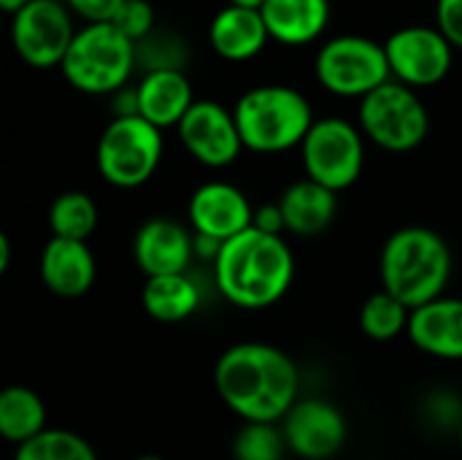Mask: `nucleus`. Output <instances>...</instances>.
<instances>
[{"instance_id":"nucleus-1","label":"nucleus","mask_w":462,"mask_h":460,"mask_svg":"<svg viewBox=\"0 0 462 460\" xmlns=\"http://www.w3.org/2000/svg\"><path fill=\"white\" fill-rule=\"evenodd\" d=\"M219 399L244 423H282L300 401L295 361L263 342H241L225 350L214 369Z\"/></svg>"},{"instance_id":"nucleus-2","label":"nucleus","mask_w":462,"mask_h":460,"mask_svg":"<svg viewBox=\"0 0 462 460\" xmlns=\"http://www.w3.org/2000/svg\"><path fill=\"white\" fill-rule=\"evenodd\" d=\"M217 287L238 309H268L284 298L295 277V258L282 236L254 225L225 241L214 260Z\"/></svg>"},{"instance_id":"nucleus-3","label":"nucleus","mask_w":462,"mask_h":460,"mask_svg":"<svg viewBox=\"0 0 462 460\" xmlns=\"http://www.w3.org/2000/svg\"><path fill=\"white\" fill-rule=\"evenodd\" d=\"M379 277L382 290L414 312L444 296L452 277V249L444 236L430 228H401L382 247Z\"/></svg>"},{"instance_id":"nucleus-4","label":"nucleus","mask_w":462,"mask_h":460,"mask_svg":"<svg viewBox=\"0 0 462 460\" xmlns=\"http://www.w3.org/2000/svg\"><path fill=\"white\" fill-rule=\"evenodd\" d=\"M233 114L244 149L257 155H279L300 146L317 122L309 98L287 84H263L246 89Z\"/></svg>"},{"instance_id":"nucleus-5","label":"nucleus","mask_w":462,"mask_h":460,"mask_svg":"<svg viewBox=\"0 0 462 460\" xmlns=\"http://www.w3.org/2000/svg\"><path fill=\"white\" fill-rule=\"evenodd\" d=\"M62 73L70 87L87 95H114L127 87L135 62V43L119 33L111 22L106 24H84L65 60Z\"/></svg>"},{"instance_id":"nucleus-6","label":"nucleus","mask_w":462,"mask_h":460,"mask_svg":"<svg viewBox=\"0 0 462 460\" xmlns=\"http://www.w3.org/2000/svg\"><path fill=\"white\" fill-rule=\"evenodd\" d=\"M160 160L162 130L146 122L141 114L114 117L97 138V174L119 190H135L146 184L157 174Z\"/></svg>"},{"instance_id":"nucleus-7","label":"nucleus","mask_w":462,"mask_h":460,"mask_svg":"<svg viewBox=\"0 0 462 460\" xmlns=\"http://www.w3.org/2000/svg\"><path fill=\"white\" fill-rule=\"evenodd\" d=\"M314 73L328 92L360 100L393 79L384 43L355 33L325 41L317 52Z\"/></svg>"},{"instance_id":"nucleus-8","label":"nucleus","mask_w":462,"mask_h":460,"mask_svg":"<svg viewBox=\"0 0 462 460\" xmlns=\"http://www.w3.org/2000/svg\"><path fill=\"white\" fill-rule=\"evenodd\" d=\"M360 130L387 152H411L430 133V114L420 95L390 79L360 100Z\"/></svg>"},{"instance_id":"nucleus-9","label":"nucleus","mask_w":462,"mask_h":460,"mask_svg":"<svg viewBox=\"0 0 462 460\" xmlns=\"http://www.w3.org/2000/svg\"><path fill=\"white\" fill-rule=\"evenodd\" d=\"M306 176L317 184L341 192L352 187L365 165V141L363 130L346 122L344 117L317 119L300 144Z\"/></svg>"},{"instance_id":"nucleus-10","label":"nucleus","mask_w":462,"mask_h":460,"mask_svg":"<svg viewBox=\"0 0 462 460\" xmlns=\"http://www.w3.org/2000/svg\"><path fill=\"white\" fill-rule=\"evenodd\" d=\"M76 33L70 8L60 0H30L11 19L14 49L32 68L62 65Z\"/></svg>"},{"instance_id":"nucleus-11","label":"nucleus","mask_w":462,"mask_h":460,"mask_svg":"<svg viewBox=\"0 0 462 460\" xmlns=\"http://www.w3.org/2000/svg\"><path fill=\"white\" fill-rule=\"evenodd\" d=\"M393 79L417 89L444 81L455 62V46L430 24H409L384 41Z\"/></svg>"},{"instance_id":"nucleus-12","label":"nucleus","mask_w":462,"mask_h":460,"mask_svg":"<svg viewBox=\"0 0 462 460\" xmlns=\"http://www.w3.org/2000/svg\"><path fill=\"white\" fill-rule=\"evenodd\" d=\"M176 130L184 149L208 168H227L244 152L236 114L217 100H195Z\"/></svg>"},{"instance_id":"nucleus-13","label":"nucleus","mask_w":462,"mask_h":460,"mask_svg":"<svg viewBox=\"0 0 462 460\" xmlns=\"http://www.w3.org/2000/svg\"><path fill=\"white\" fill-rule=\"evenodd\" d=\"M290 453L306 460H328L346 445V420L338 407L325 399L298 401L282 420Z\"/></svg>"},{"instance_id":"nucleus-14","label":"nucleus","mask_w":462,"mask_h":460,"mask_svg":"<svg viewBox=\"0 0 462 460\" xmlns=\"http://www.w3.org/2000/svg\"><path fill=\"white\" fill-rule=\"evenodd\" d=\"M187 220L195 236L225 244L254 225V209L236 184L206 182L192 192Z\"/></svg>"},{"instance_id":"nucleus-15","label":"nucleus","mask_w":462,"mask_h":460,"mask_svg":"<svg viewBox=\"0 0 462 460\" xmlns=\"http://www.w3.org/2000/svg\"><path fill=\"white\" fill-rule=\"evenodd\" d=\"M195 255V236L171 217L143 222L133 239V258L146 279L187 274Z\"/></svg>"},{"instance_id":"nucleus-16","label":"nucleus","mask_w":462,"mask_h":460,"mask_svg":"<svg viewBox=\"0 0 462 460\" xmlns=\"http://www.w3.org/2000/svg\"><path fill=\"white\" fill-rule=\"evenodd\" d=\"M409 339L425 355L462 361V298H436L411 312Z\"/></svg>"},{"instance_id":"nucleus-17","label":"nucleus","mask_w":462,"mask_h":460,"mask_svg":"<svg viewBox=\"0 0 462 460\" xmlns=\"http://www.w3.org/2000/svg\"><path fill=\"white\" fill-rule=\"evenodd\" d=\"M95 255L87 241L49 239L41 252V279L60 298H79L95 285Z\"/></svg>"},{"instance_id":"nucleus-18","label":"nucleus","mask_w":462,"mask_h":460,"mask_svg":"<svg viewBox=\"0 0 462 460\" xmlns=\"http://www.w3.org/2000/svg\"><path fill=\"white\" fill-rule=\"evenodd\" d=\"M138 114L154 127H179L187 111L195 106L192 81L184 70H152L135 84Z\"/></svg>"},{"instance_id":"nucleus-19","label":"nucleus","mask_w":462,"mask_h":460,"mask_svg":"<svg viewBox=\"0 0 462 460\" xmlns=\"http://www.w3.org/2000/svg\"><path fill=\"white\" fill-rule=\"evenodd\" d=\"M208 41L219 57L230 62H244L265 49L271 33L263 19V11L227 3L208 24Z\"/></svg>"},{"instance_id":"nucleus-20","label":"nucleus","mask_w":462,"mask_h":460,"mask_svg":"<svg viewBox=\"0 0 462 460\" xmlns=\"http://www.w3.org/2000/svg\"><path fill=\"white\" fill-rule=\"evenodd\" d=\"M263 19L273 41L306 46L330 24V0H265Z\"/></svg>"},{"instance_id":"nucleus-21","label":"nucleus","mask_w":462,"mask_h":460,"mask_svg":"<svg viewBox=\"0 0 462 460\" xmlns=\"http://www.w3.org/2000/svg\"><path fill=\"white\" fill-rule=\"evenodd\" d=\"M279 206H282V217H284V230H290L295 236H306V239L325 233L333 225L336 211H338L336 192L317 184L309 176L300 182H292L282 192Z\"/></svg>"},{"instance_id":"nucleus-22","label":"nucleus","mask_w":462,"mask_h":460,"mask_svg":"<svg viewBox=\"0 0 462 460\" xmlns=\"http://www.w3.org/2000/svg\"><path fill=\"white\" fill-rule=\"evenodd\" d=\"M143 312L157 323H184L200 306V290L189 274L152 277L141 290Z\"/></svg>"},{"instance_id":"nucleus-23","label":"nucleus","mask_w":462,"mask_h":460,"mask_svg":"<svg viewBox=\"0 0 462 460\" xmlns=\"http://www.w3.org/2000/svg\"><path fill=\"white\" fill-rule=\"evenodd\" d=\"M46 431V404L43 399L24 388L11 385L0 393V434L5 442L22 447Z\"/></svg>"},{"instance_id":"nucleus-24","label":"nucleus","mask_w":462,"mask_h":460,"mask_svg":"<svg viewBox=\"0 0 462 460\" xmlns=\"http://www.w3.org/2000/svg\"><path fill=\"white\" fill-rule=\"evenodd\" d=\"M49 228L54 239L87 241L97 228V206L81 190H68L54 198L49 209Z\"/></svg>"},{"instance_id":"nucleus-25","label":"nucleus","mask_w":462,"mask_h":460,"mask_svg":"<svg viewBox=\"0 0 462 460\" xmlns=\"http://www.w3.org/2000/svg\"><path fill=\"white\" fill-rule=\"evenodd\" d=\"M409 320H411V309L395 296H390L387 290L374 293L360 306V328L374 342L398 339L401 333L409 331Z\"/></svg>"},{"instance_id":"nucleus-26","label":"nucleus","mask_w":462,"mask_h":460,"mask_svg":"<svg viewBox=\"0 0 462 460\" xmlns=\"http://www.w3.org/2000/svg\"><path fill=\"white\" fill-rule=\"evenodd\" d=\"M14 460H97V455L84 437L62 428H46L32 442L16 447Z\"/></svg>"},{"instance_id":"nucleus-27","label":"nucleus","mask_w":462,"mask_h":460,"mask_svg":"<svg viewBox=\"0 0 462 460\" xmlns=\"http://www.w3.org/2000/svg\"><path fill=\"white\" fill-rule=\"evenodd\" d=\"M135 62L143 73L152 70H184L187 43L179 33L154 27L143 41L135 43Z\"/></svg>"},{"instance_id":"nucleus-28","label":"nucleus","mask_w":462,"mask_h":460,"mask_svg":"<svg viewBox=\"0 0 462 460\" xmlns=\"http://www.w3.org/2000/svg\"><path fill=\"white\" fill-rule=\"evenodd\" d=\"M290 453L279 423H244L233 439L236 460H284Z\"/></svg>"},{"instance_id":"nucleus-29","label":"nucleus","mask_w":462,"mask_h":460,"mask_svg":"<svg viewBox=\"0 0 462 460\" xmlns=\"http://www.w3.org/2000/svg\"><path fill=\"white\" fill-rule=\"evenodd\" d=\"M119 33H125L133 43L143 41L157 24H154V8L149 0H125L119 14L111 22Z\"/></svg>"},{"instance_id":"nucleus-30","label":"nucleus","mask_w":462,"mask_h":460,"mask_svg":"<svg viewBox=\"0 0 462 460\" xmlns=\"http://www.w3.org/2000/svg\"><path fill=\"white\" fill-rule=\"evenodd\" d=\"M65 5L79 14L87 24H106L114 22L125 0H65Z\"/></svg>"},{"instance_id":"nucleus-31","label":"nucleus","mask_w":462,"mask_h":460,"mask_svg":"<svg viewBox=\"0 0 462 460\" xmlns=\"http://www.w3.org/2000/svg\"><path fill=\"white\" fill-rule=\"evenodd\" d=\"M436 27L462 49V0H436Z\"/></svg>"},{"instance_id":"nucleus-32","label":"nucleus","mask_w":462,"mask_h":460,"mask_svg":"<svg viewBox=\"0 0 462 460\" xmlns=\"http://www.w3.org/2000/svg\"><path fill=\"white\" fill-rule=\"evenodd\" d=\"M254 228H257V230H263V233L282 236V230H284V217H282V206H279V201H276V203H265V206L254 209Z\"/></svg>"},{"instance_id":"nucleus-33","label":"nucleus","mask_w":462,"mask_h":460,"mask_svg":"<svg viewBox=\"0 0 462 460\" xmlns=\"http://www.w3.org/2000/svg\"><path fill=\"white\" fill-rule=\"evenodd\" d=\"M11 266V241L5 233H0V274Z\"/></svg>"},{"instance_id":"nucleus-34","label":"nucleus","mask_w":462,"mask_h":460,"mask_svg":"<svg viewBox=\"0 0 462 460\" xmlns=\"http://www.w3.org/2000/svg\"><path fill=\"white\" fill-rule=\"evenodd\" d=\"M27 3H30V0H0V8H3V11H8V14L14 16V14H16L19 8H24Z\"/></svg>"},{"instance_id":"nucleus-35","label":"nucleus","mask_w":462,"mask_h":460,"mask_svg":"<svg viewBox=\"0 0 462 460\" xmlns=\"http://www.w3.org/2000/svg\"><path fill=\"white\" fill-rule=\"evenodd\" d=\"M230 5H241V8H254V11H263L265 0H230Z\"/></svg>"},{"instance_id":"nucleus-36","label":"nucleus","mask_w":462,"mask_h":460,"mask_svg":"<svg viewBox=\"0 0 462 460\" xmlns=\"http://www.w3.org/2000/svg\"><path fill=\"white\" fill-rule=\"evenodd\" d=\"M135 460H165V458H160V455H141V458H135Z\"/></svg>"},{"instance_id":"nucleus-37","label":"nucleus","mask_w":462,"mask_h":460,"mask_svg":"<svg viewBox=\"0 0 462 460\" xmlns=\"http://www.w3.org/2000/svg\"><path fill=\"white\" fill-rule=\"evenodd\" d=\"M460 450H462V420H460Z\"/></svg>"}]
</instances>
